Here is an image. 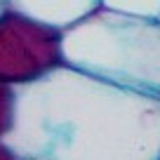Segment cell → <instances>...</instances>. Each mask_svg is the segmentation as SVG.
I'll return each mask as SVG.
<instances>
[{"label":"cell","mask_w":160,"mask_h":160,"mask_svg":"<svg viewBox=\"0 0 160 160\" xmlns=\"http://www.w3.org/2000/svg\"><path fill=\"white\" fill-rule=\"evenodd\" d=\"M14 90V122L2 141L19 158L160 160L155 97L122 90L71 66Z\"/></svg>","instance_id":"cell-1"},{"label":"cell","mask_w":160,"mask_h":160,"mask_svg":"<svg viewBox=\"0 0 160 160\" xmlns=\"http://www.w3.org/2000/svg\"><path fill=\"white\" fill-rule=\"evenodd\" d=\"M66 66L160 99V19L97 7L64 28Z\"/></svg>","instance_id":"cell-2"},{"label":"cell","mask_w":160,"mask_h":160,"mask_svg":"<svg viewBox=\"0 0 160 160\" xmlns=\"http://www.w3.org/2000/svg\"><path fill=\"white\" fill-rule=\"evenodd\" d=\"M66 66L64 28L7 7L0 14V80L12 87L35 80Z\"/></svg>","instance_id":"cell-3"},{"label":"cell","mask_w":160,"mask_h":160,"mask_svg":"<svg viewBox=\"0 0 160 160\" xmlns=\"http://www.w3.org/2000/svg\"><path fill=\"white\" fill-rule=\"evenodd\" d=\"M7 7L57 28H68L94 12L99 7V0H7Z\"/></svg>","instance_id":"cell-4"},{"label":"cell","mask_w":160,"mask_h":160,"mask_svg":"<svg viewBox=\"0 0 160 160\" xmlns=\"http://www.w3.org/2000/svg\"><path fill=\"white\" fill-rule=\"evenodd\" d=\"M99 7L146 19H160V0H99Z\"/></svg>","instance_id":"cell-5"},{"label":"cell","mask_w":160,"mask_h":160,"mask_svg":"<svg viewBox=\"0 0 160 160\" xmlns=\"http://www.w3.org/2000/svg\"><path fill=\"white\" fill-rule=\"evenodd\" d=\"M5 10H7V0H0V14H2Z\"/></svg>","instance_id":"cell-6"},{"label":"cell","mask_w":160,"mask_h":160,"mask_svg":"<svg viewBox=\"0 0 160 160\" xmlns=\"http://www.w3.org/2000/svg\"><path fill=\"white\" fill-rule=\"evenodd\" d=\"M19 160H38V158H19Z\"/></svg>","instance_id":"cell-7"}]
</instances>
